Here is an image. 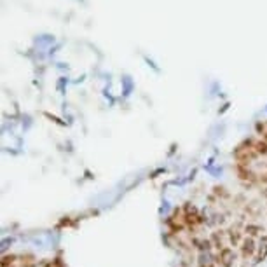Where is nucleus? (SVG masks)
Returning <instances> with one entry per match:
<instances>
[{
	"label": "nucleus",
	"instance_id": "obj_1",
	"mask_svg": "<svg viewBox=\"0 0 267 267\" xmlns=\"http://www.w3.org/2000/svg\"><path fill=\"white\" fill-rule=\"evenodd\" d=\"M219 262H220V265H224V267H231L234 265V262H236V252H234L232 248H224V250H220L219 252Z\"/></svg>",
	"mask_w": 267,
	"mask_h": 267
},
{
	"label": "nucleus",
	"instance_id": "obj_2",
	"mask_svg": "<svg viewBox=\"0 0 267 267\" xmlns=\"http://www.w3.org/2000/svg\"><path fill=\"white\" fill-rule=\"evenodd\" d=\"M257 248L258 246H255V241H253V237H245L243 241H241V252H243V255L246 257H252L257 253Z\"/></svg>",
	"mask_w": 267,
	"mask_h": 267
},
{
	"label": "nucleus",
	"instance_id": "obj_3",
	"mask_svg": "<svg viewBox=\"0 0 267 267\" xmlns=\"http://www.w3.org/2000/svg\"><path fill=\"white\" fill-rule=\"evenodd\" d=\"M245 232H246V236L248 237H253V236H257V234L260 232V227H258V225H253V224H248L245 227Z\"/></svg>",
	"mask_w": 267,
	"mask_h": 267
}]
</instances>
